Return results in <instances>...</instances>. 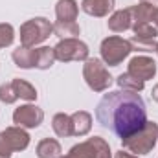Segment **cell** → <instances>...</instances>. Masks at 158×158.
I'll return each mask as SVG.
<instances>
[{"mask_svg":"<svg viewBox=\"0 0 158 158\" xmlns=\"http://www.w3.org/2000/svg\"><path fill=\"white\" fill-rule=\"evenodd\" d=\"M96 118L105 129L123 140L147 123V110L138 92L114 90L101 98L96 109Z\"/></svg>","mask_w":158,"mask_h":158,"instance_id":"cell-1","label":"cell"},{"mask_svg":"<svg viewBox=\"0 0 158 158\" xmlns=\"http://www.w3.org/2000/svg\"><path fill=\"white\" fill-rule=\"evenodd\" d=\"M156 142H158V123H155V121H147L138 132L121 140L123 147L127 151L134 153L136 156L151 153L153 147L156 145Z\"/></svg>","mask_w":158,"mask_h":158,"instance_id":"cell-2","label":"cell"},{"mask_svg":"<svg viewBox=\"0 0 158 158\" xmlns=\"http://www.w3.org/2000/svg\"><path fill=\"white\" fill-rule=\"evenodd\" d=\"M52 33H53V24L48 19L35 17L31 20H26L20 26V46L35 48L37 44H42Z\"/></svg>","mask_w":158,"mask_h":158,"instance_id":"cell-3","label":"cell"},{"mask_svg":"<svg viewBox=\"0 0 158 158\" xmlns=\"http://www.w3.org/2000/svg\"><path fill=\"white\" fill-rule=\"evenodd\" d=\"M83 77L86 81V85L90 86V90H94V92H105L112 85L110 72L105 68L103 61H99V59H86L85 61Z\"/></svg>","mask_w":158,"mask_h":158,"instance_id":"cell-4","label":"cell"},{"mask_svg":"<svg viewBox=\"0 0 158 158\" xmlns=\"http://www.w3.org/2000/svg\"><path fill=\"white\" fill-rule=\"evenodd\" d=\"M101 59L105 64L109 66H118L123 59L129 57V53L132 52V46H131V40L118 37V35H112V37H107V39L101 42Z\"/></svg>","mask_w":158,"mask_h":158,"instance_id":"cell-5","label":"cell"},{"mask_svg":"<svg viewBox=\"0 0 158 158\" xmlns=\"http://www.w3.org/2000/svg\"><path fill=\"white\" fill-rule=\"evenodd\" d=\"M53 52H55V59L61 63L88 59V46L79 39H61L55 44Z\"/></svg>","mask_w":158,"mask_h":158,"instance_id":"cell-6","label":"cell"},{"mask_svg":"<svg viewBox=\"0 0 158 158\" xmlns=\"http://www.w3.org/2000/svg\"><path fill=\"white\" fill-rule=\"evenodd\" d=\"M42 119H44V110L31 103L19 107L13 112V123L22 129H35L42 123Z\"/></svg>","mask_w":158,"mask_h":158,"instance_id":"cell-7","label":"cell"},{"mask_svg":"<svg viewBox=\"0 0 158 158\" xmlns=\"http://www.w3.org/2000/svg\"><path fill=\"white\" fill-rule=\"evenodd\" d=\"M127 74L134 76L140 81H149L156 76V61L147 55H136L129 61Z\"/></svg>","mask_w":158,"mask_h":158,"instance_id":"cell-8","label":"cell"},{"mask_svg":"<svg viewBox=\"0 0 158 158\" xmlns=\"http://www.w3.org/2000/svg\"><path fill=\"white\" fill-rule=\"evenodd\" d=\"M2 136H4L6 142L9 143V147L13 149V153H15V151H24V149H28V145H30V134H28L22 127H19V125L7 127L6 131H2Z\"/></svg>","mask_w":158,"mask_h":158,"instance_id":"cell-9","label":"cell"},{"mask_svg":"<svg viewBox=\"0 0 158 158\" xmlns=\"http://www.w3.org/2000/svg\"><path fill=\"white\" fill-rule=\"evenodd\" d=\"M116 0H83L81 9L90 17H107L114 11Z\"/></svg>","mask_w":158,"mask_h":158,"instance_id":"cell-10","label":"cell"},{"mask_svg":"<svg viewBox=\"0 0 158 158\" xmlns=\"http://www.w3.org/2000/svg\"><path fill=\"white\" fill-rule=\"evenodd\" d=\"M107 26L110 31L114 33H123L132 26V15H131V7L127 9H119L116 13H112L107 20Z\"/></svg>","mask_w":158,"mask_h":158,"instance_id":"cell-11","label":"cell"},{"mask_svg":"<svg viewBox=\"0 0 158 158\" xmlns=\"http://www.w3.org/2000/svg\"><path fill=\"white\" fill-rule=\"evenodd\" d=\"M11 57H13V63H15L19 68L30 70V68H35V66H37V50L19 46L17 50H13Z\"/></svg>","mask_w":158,"mask_h":158,"instance_id":"cell-12","label":"cell"},{"mask_svg":"<svg viewBox=\"0 0 158 158\" xmlns=\"http://www.w3.org/2000/svg\"><path fill=\"white\" fill-rule=\"evenodd\" d=\"M79 6L76 0H59L55 4V17L61 22H76Z\"/></svg>","mask_w":158,"mask_h":158,"instance_id":"cell-13","label":"cell"},{"mask_svg":"<svg viewBox=\"0 0 158 158\" xmlns=\"http://www.w3.org/2000/svg\"><path fill=\"white\" fill-rule=\"evenodd\" d=\"M72 136H85L92 129V116L86 110H77L72 116Z\"/></svg>","mask_w":158,"mask_h":158,"instance_id":"cell-14","label":"cell"},{"mask_svg":"<svg viewBox=\"0 0 158 158\" xmlns=\"http://www.w3.org/2000/svg\"><path fill=\"white\" fill-rule=\"evenodd\" d=\"M37 156L39 158H61L63 155V149H61V143L53 138H44L37 143V149H35Z\"/></svg>","mask_w":158,"mask_h":158,"instance_id":"cell-15","label":"cell"},{"mask_svg":"<svg viewBox=\"0 0 158 158\" xmlns=\"http://www.w3.org/2000/svg\"><path fill=\"white\" fill-rule=\"evenodd\" d=\"M158 7H153L149 4H143L140 2L138 6H132L131 7V15H132V24H147L149 20L155 19V13H156ZM132 28V26H131Z\"/></svg>","mask_w":158,"mask_h":158,"instance_id":"cell-16","label":"cell"},{"mask_svg":"<svg viewBox=\"0 0 158 158\" xmlns=\"http://www.w3.org/2000/svg\"><path fill=\"white\" fill-rule=\"evenodd\" d=\"M11 85L15 88V94L20 99H24V101H35L37 96H39L37 94V88L31 83H28V81H24V79H20V77H15L11 81Z\"/></svg>","mask_w":158,"mask_h":158,"instance_id":"cell-17","label":"cell"},{"mask_svg":"<svg viewBox=\"0 0 158 158\" xmlns=\"http://www.w3.org/2000/svg\"><path fill=\"white\" fill-rule=\"evenodd\" d=\"M52 127L55 131V134L59 138H68L72 136V118L64 112H59L55 114L53 119H52Z\"/></svg>","mask_w":158,"mask_h":158,"instance_id":"cell-18","label":"cell"},{"mask_svg":"<svg viewBox=\"0 0 158 158\" xmlns=\"http://www.w3.org/2000/svg\"><path fill=\"white\" fill-rule=\"evenodd\" d=\"M53 33L61 39H77V35L81 33L77 22H61L57 20L53 24Z\"/></svg>","mask_w":158,"mask_h":158,"instance_id":"cell-19","label":"cell"},{"mask_svg":"<svg viewBox=\"0 0 158 158\" xmlns=\"http://www.w3.org/2000/svg\"><path fill=\"white\" fill-rule=\"evenodd\" d=\"M116 83H118V86L121 90H127V92H142L145 88V81H140V79H136L134 76H131L127 72L119 74Z\"/></svg>","mask_w":158,"mask_h":158,"instance_id":"cell-20","label":"cell"},{"mask_svg":"<svg viewBox=\"0 0 158 158\" xmlns=\"http://www.w3.org/2000/svg\"><path fill=\"white\" fill-rule=\"evenodd\" d=\"M35 50H37V66H35V68H39V70H48V68H52L53 63L57 61L53 48H50V46H40V48H35Z\"/></svg>","mask_w":158,"mask_h":158,"instance_id":"cell-21","label":"cell"},{"mask_svg":"<svg viewBox=\"0 0 158 158\" xmlns=\"http://www.w3.org/2000/svg\"><path fill=\"white\" fill-rule=\"evenodd\" d=\"M132 31H134V37L140 40H156L158 37V28L151 26L149 22L147 24H132Z\"/></svg>","mask_w":158,"mask_h":158,"instance_id":"cell-22","label":"cell"},{"mask_svg":"<svg viewBox=\"0 0 158 158\" xmlns=\"http://www.w3.org/2000/svg\"><path fill=\"white\" fill-rule=\"evenodd\" d=\"M90 145H92V151H94V158H112V153H110V147L109 143L99 138V136H92L88 138Z\"/></svg>","mask_w":158,"mask_h":158,"instance_id":"cell-23","label":"cell"},{"mask_svg":"<svg viewBox=\"0 0 158 158\" xmlns=\"http://www.w3.org/2000/svg\"><path fill=\"white\" fill-rule=\"evenodd\" d=\"M61 158H94V151H92V145L90 142H81L77 145H74L64 156L61 155Z\"/></svg>","mask_w":158,"mask_h":158,"instance_id":"cell-24","label":"cell"},{"mask_svg":"<svg viewBox=\"0 0 158 158\" xmlns=\"http://www.w3.org/2000/svg\"><path fill=\"white\" fill-rule=\"evenodd\" d=\"M13 40H15V30H13V26L6 24V22L0 24V50L11 46Z\"/></svg>","mask_w":158,"mask_h":158,"instance_id":"cell-25","label":"cell"},{"mask_svg":"<svg viewBox=\"0 0 158 158\" xmlns=\"http://www.w3.org/2000/svg\"><path fill=\"white\" fill-rule=\"evenodd\" d=\"M17 99H19V96L15 94V88H13L11 83H4V85H0V101H2V103L11 105V103H15Z\"/></svg>","mask_w":158,"mask_h":158,"instance_id":"cell-26","label":"cell"},{"mask_svg":"<svg viewBox=\"0 0 158 158\" xmlns=\"http://www.w3.org/2000/svg\"><path fill=\"white\" fill-rule=\"evenodd\" d=\"M129 40H131L132 52H155L156 50V40H140L136 37H132Z\"/></svg>","mask_w":158,"mask_h":158,"instance_id":"cell-27","label":"cell"},{"mask_svg":"<svg viewBox=\"0 0 158 158\" xmlns=\"http://www.w3.org/2000/svg\"><path fill=\"white\" fill-rule=\"evenodd\" d=\"M11 155H13V149L9 147V143L6 142V138L0 132V158H11Z\"/></svg>","mask_w":158,"mask_h":158,"instance_id":"cell-28","label":"cell"},{"mask_svg":"<svg viewBox=\"0 0 158 158\" xmlns=\"http://www.w3.org/2000/svg\"><path fill=\"white\" fill-rule=\"evenodd\" d=\"M116 158H138V156H136V155H131V153H125V151L121 149V151L116 153Z\"/></svg>","mask_w":158,"mask_h":158,"instance_id":"cell-29","label":"cell"},{"mask_svg":"<svg viewBox=\"0 0 158 158\" xmlns=\"http://www.w3.org/2000/svg\"><path fill=\"white\" fill-rule=\"evenodd\" d=\"M151 96H153V99H155V101L158 103V83L155 85V86H153V92H151Z\"/></svg>","mask_w":158,"mask_h":158,"instance_id":"cell-30","label":"cell"},{"mask_svg":"<svg viewBox=\"0 0 158 158\" xmlns=\"http://www.w3.org/2000/svg\"><path fill=\"white\" fill-rule=\"evenodd\" d=\"M140 2L149 4V6H153V7H158V0H140Z\"/></svg>","mask_w":158,"mask_h":158,"instance_id":"cell-31","label":"cell"},{"mask_svg":"<svg viewBox=\"0 0 158 158\" xmlns=\"http://www.w3.org/2000/svg\"><path fill=\"white\" fill-rule=\"evenodd\" d=\"M153 20H155V26L158 28V9H156V13H155V19H153Z\"/></svg>","mask_w":158,"mask_h":158,"instance_id":"cell-32","label":"cell"},{"mask_svg":"<svg viewBox=\"0 0 158 158\" xmlns=\"http://www.w3.org/2000/svg\"><path fill=\"white\" fill-rule=\"evenodd\" d=\"M155 52H156V53H158V42H156V50H155Z\"/></svg>","mask_w":158,"mask_h":158,"instance_id":"cell-33","label":"cell"}]
</instances>
